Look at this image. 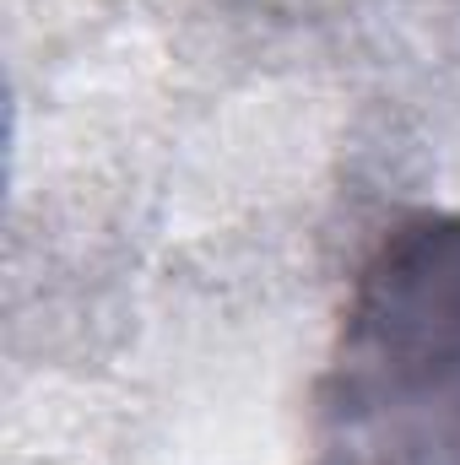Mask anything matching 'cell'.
Returning <instances> with one entry per match:
<instances>
[{
  "label": "cell",
  "instance_id": "6da1fadb",
  "mask_svg": "<svg viewBox=\"0 0 460 465\" xmlns=\"http://www.w3.org/2000/svg\"><path fill=\"white\" fill-rule=\"evenodd\" d=\"M320 465H460V217L363 265L320 401Z\"/></svg>",
  "mask_w": 460,
  "mask_h": 465
}]
</instances>
